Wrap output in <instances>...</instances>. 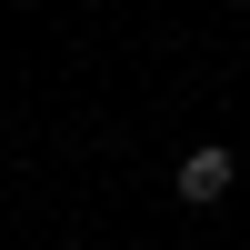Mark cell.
<instances>
[{
	"label": "cell",
	"mask_w": 250,
	"mask_h": 250,
	"mask_svg": "<svg viewBox=\"0 0 250 250\" xmlns=\"http://www.w3.org/2000/svg\"><path fill=\"white\" fill-rule=\"evenodd\" d=\"M170 190L190 200V210L230 200V190H240V160H230V140H190V150H180V170H170Z\"/></svg>",
	"instance_id": "1"
}]
</instances>
